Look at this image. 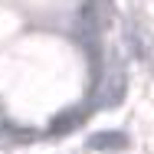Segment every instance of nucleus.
Wrapping results in <instances>:
<instances>
[{"label": "nucleus", "instance_id": "1", "mask_svg": "<svg viewBox=\"0 0 154 154\" xmlns=\"http://www.w3.org/2000/svg\"><path fill=\"white\" fill-rule=\"evenodd\" d=\"M128 144H131V141H128L125 131H98V134H89V138H85V148H89V151L115 154V151H125Z\"/></svg>", "mask_w": 154, "mask_h": 154}, {"label": "nucleus", "instance_id": "2", "mask_svg": "<svg viewBox=\"0 0 154 154\" xmlns=\"http://www.w3.org/2000/svg\"><path fill=\"white\" fill-rule=\"evenodd\" d=\"M125 98V72L122 69H112L105 75V85H102V105L105 108H115Z\"/></svg>", "mask_w": 154, "mask_h": 154}, {"label": "nucleus", "instance_id": "3", "mask_svg": "<svg viewBox=\"0 0 154 154\" xmlns=\"http://www.w3.org/2000/svg\"><path fill=\"white\" fill-rule=\"evenodd\" d=\"M82 118H85L82 108H66V112H59V115L49 122V134H69L72 128L82 125Z\"/></svg>", "mask_w": 154, "mask_h": 154}]
</instances>
